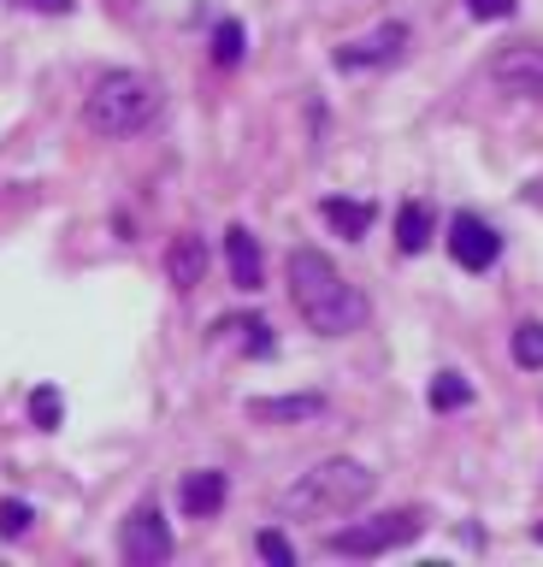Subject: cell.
<instances>
[{
    "label": "cell",
    "mask_w": 543,
    "mask_h": 567,
    "mask_svg": "<svg viewBox=\"0 0 543 567\" xmlns=\"http://www.w3.org/2000/svg\"><path fill=\"white\" fill-rule=\"evenodd\" d=\"M290 301L295 313L307 319V331L320 337H348L366 326V296L348 284L337 266H331V255H320V248H295L290 255Z\"/></svg>",
    "instance_id": "obj_1"
},
{
    "label": "cell",
    "mask_w": 543,
    "mask_h": 567,
    "mask_svg": "<svg viewBox=\"0 0 543 567\" xmlns=\"http://www.w3.org/2000/svg\"><path fill=\"white\" fill-rule=\"evenodd\" d=\"M373 491H378V473L366 467V461L331 455L278 496V514H290V520H343V514H355Z\"/></svg>",
    "instance_id": "obj_2"
},
{
    "label": "cell",
    "mask_w": 543,
    "mask_h": 567,
    "mask_svg": "<svg viewBox=\"0 0 543 567\" xmlns=\"http://www.w3.org/2000/svg\"><path fill=\"white\" fill-rule=\"evenodd\" d=\"M154 113H160V83L148 71H107L83 101V118L95 136H136L143 124H154Z\"/></svg>",
    "instance_id": "obj_3"
},
{
    "label": "cell",
    "mask_w": 543,
    "mask_h": 567,
    "mask_svg": "<svg viewBox=\"0 0 543 567\" xmlns=\"http://www.w3.org/2000/svg\"><path fill=\"white\" fill-rule=\"evenodd\" d=\"M426 532V514L419 508H390V514H373V520H348L325 538L331 556H355V561H373V556H390V549L414 544Z\"/></svg>",
    "instance_id": "obj_4"
},
{
    "label": "cell",
    "mask_w": 543,
    "mask_h": 567,
    "mask_svg": "<svg viewBox=\"0 0 543 567\" xmlns=\"http://www.w3.org/2000/svg\"><path fill=\"white\" fill-rule=\"evenodd\" d=\"M118 549H125L130 567H166L171 561V526H166V514L154 508V503L130 508L125 532H118Z\"/></svg>",
    "instance_id": "obj_5"
},
{
    "label": "cell",
    "mask_w": 543,
    "mask_h": 567,
    "mask_svg": "<svg viewBox=\"0 0 543 567\" xmlns=\"http://www.w3.org/2000/svg\"><path fill=\"white\" fill-rule=\"evenodd\" d=\"M449 255L461 272H490V266L502 260V237H497V225L479 219V213H455L449 219Z\"/></svg>",
    "instance_id": "obj_6"
},
{
    "label": "cell",
    "mask_w": 543,
    "mask_h": 567,
    "mask_svg": "<svg viewBox=\"0 0 543 567\" xmlns=\"http://www.w3.org/2000/svg\"><path fill=\"white\" fill-rule=\"evenodd\" d=\"M490 78H497L508 95H525V101H543V48L532 42H514L490 60Z\"/></svg>",
    "instance_id": "obj_7"
},
{
    "label": "cell",
    "mask_w": 543,
    "mask_h": 567,
    "mask_svg": "<svg viewBox=\"0 0 543 567\" xmlns=\"http://www.w3.org/2000/svg\"><path fill=\"white\" fill-rule=\"evenodd\" d=\"M401 48H408V24H378V30L355 35V42H343V48H337V65H343V71L390 65V60H401Z\"/></svg>",
    "instance_id": "obj_8"
},
{
    "label": "cell",
    "mask_w": 543,
    "mask_h": 567,
    "mask_svg": "<svg viewBox=\"0 0 543 567\" xmlns=\"http://www.w3.org/2000/svg\"><path fill=\"white\" fill-rule=\"evenodd\" d=\"M224 496H231V478L219 467H196V473H184V485H178V508L189 520H213L224 508Z\"/></svg>",
    "instance_id": "obj_9"
},
{
    "label": "cell",
    "mask_w": 543,
    "mask_h": 567,
    "mask_svg": "<svg viewBox=\"0 0 543 567\" xmlns=\"http://www.w3.org/2000/svg\"><path fill=\"white\" fill-rule=\"evenodd\" d=\"M224 266H231V284H237V290H260L267 260H260V243H254L249 225H231V230H224Z\"/></svg>",
    "instance_id": "obj_10"
},
{
    "label": "cell",
    "mask_w": 543,
    "mask_h": 567,
    "mask_svg": "<svg viewBox=\"0 0 543 567\" xmlns=\"http://www.w3.org/2000/svg\"><path fill=\"white\" fill-rule=\"evenodd\" d=\"M320 414H325L320 390H302V396H254L249 402V420H260V425H295V420H320Z\"/></svg>",
    "instance_id": "obj_11"
},
{
    "label": "cell",
    "mask_w": 543,
    "mask_h": 567,
    "mask_svg": "<svg viewBox=\"0 0 543 567\" xmlns=\"http://www.w3.org/2000/svg\"><path fill=\"white\" fill-rule=\"evenodd\" d=\"M166 278H171V290H196V284L207 278V243L196 237V230L171 237V248H166Z\"/></svg>",
    "instance_id": "obj_12"
},
{
    "label": "cell",
    "mask_w": 543,
    "mask_h": 567,
    "mask_svg": "<svg viewBox=\"0 0 543 567\" xmlns=\"http://www.w3.org/2000/svg\"><path fill=\"white\" fill-rule=\"evenodd\" d=\"M320 219L337 230V237H348V243H361L366 230H373V219H378V207L373 202H343V195H325L320 202Z\"/></svg>",
    "instance_id": "obj_13"
},
{
    "label": "cell",
    "mask_w": 543,
    "mask_h": 567,
    "mask_svg": "<svg viewBox=\"0 0 543 567\" xmlns=\"http://www.w3.org/2000/svg\"><path fill=\"white\" fill-rule=\"evenodd\" d=\"M426 243H431V207L426 202H401V213H396V248H401V255H426Z\"/></svg>",
    "instance_id": "obj_14"
},
{
    "label": "cell",
    "mask_w": 543,
    "mask_h": 567,
    "mask_svg": "<svg viewBox=\"0 0 543 567\" xmlns=\"http://www.w3.org/2000/svg\"><path fill=\"white\" fill-rule=\"evenodd\" d=\"M219 331H224V337H242V349H249V354H260V361H267V354L278 349V343H272V326H267V319H260V313H242V319H219Z\"/></svg>",
    "instance_id": "obj_15"
},
{
    "label": "cell",
    "mask_w": 543,
    "mask_h": 567,
    "mask_svg": "<svg viewBox=\"0 0 543 567\" xmlns=\"http://www.w3.org/2000/svg\"><path fill=\"white\" fill-rule=\"evenodd\" d=\"M472 402V384L461 379V372H437L431 379V408L437 414H455V408H467Z\"/></svg>",
    "instance_id": "obj_16"
},
{
    "label": "cell",
    "mask_w": 543,
    "mask_h": 567,
    "mask_svg": "<svg viewBox=\"0 0 543 567\" xmlns=\"http://www.w3.org/2000/svg\"><path fill=\"white\" fill-rule=\"evenodd\" d=\"M30 420L42 425V432H60V420H65V396L54 384H36L30 390Z\"/></svg>",
    "instance_id": "obj_17"
},
{
    "label": "cell",
    "mask_w": 543,
    "mask_h": 567,
    "mask_svg": "<svg viewBox=\"0 0 543 567\" xmlns=\"http://www.w3.org/2000/svg\"><path fill=\"white\" fill-rule=\"evenodd\" d=\"M514 361H520L525 372H543V326H537V319L514 326Z\"/></svg>",
    "instance_id": "obj_18"
},
{
    "label": "cell",
    "mask_w": 543,
    "mask_h": 567,
    "mask_svg": "<svg viewBox=\"0 0 543 567\" xmlns=\"http://www.w3.org/2000/svg\"><path fill=\"white\" fill-rule=\"evenodd\" d=\"M242 48H249L242 24H237V18H219V30H213V60H219V65H237Z\"/></svg>",
    "instance_id": "obj_19"
},
{
    "label": "cell",
    "mask_w": 543,
    "mask_h": 567,
    "mask_svg": "<svg viewBox=\"0 0 543 567\" xmlns=\"http://www.w3.org/2000/svg\"><path fill=\"white\" fill-rule=\"evenodd\" d=\"M254 549H260V561H272V567H295V549H290V538H284L278 526H267V532H260V538H254Z\"/></svg>",
    "instance_id": "obj_20"
},
{
    "label": "cell",
    "mask_w": 543,
    "mask_h": 567,
    "mask_svg": "<svg viewBox=\"0 0 543 567\" xmlns=\"http://www.w3.org/2000/svg\"><path fill=\"white\" fill-rule=\"evenodd\" d=\"M30 520H36V514H30V503H19V496H7V503H0V538H24Z\"/></svg>",
    "instance_id": "obj_21"
},
{
    "label": "cell",
    "mask_w": 543,
    "mask_h": 567,
    "mask_svg": "<svg viewBox=\"0 0 543 567\" xmlns=\"http://www.w3.org/2000/svg\"><path fill=\"white\" fill-rule=\"evenodd\" d=\"M520 0H467V12L472 18H484V24H497V18H514Z\"/></svg>",
    "instance_id": "obj_22"
},
{
    "label": "cell",
    "mask_w": 543,
    "mask_h": 567,
    "mask_svg": "<svg viewBox=\"0 0 543 567\" xmlns=\"http://www.w3.org/2000/svg\"><path fill=\"white\" fill-rule=\"evenodd\" d=\"M24 7H30V12H54V18H60V12H72L77 0H24Z\"/></svg>",
    "instance_id": "obj_23"
},
{
    "label": "cell",
    "mask_w": 543,
    "mask_h": 567,
    "mask_svg": "<svg viewBox=\"0 0 543 567\" xmlns=\"http://www.w3.org/2000/svg\"><path fill=\"white\" fill-rule=\"evenodd\" d=\"M532 538H537V544H543V520H537V526H532Z\"/></svg>",
    "instance_id": "obj_24"
}]
</instances>
